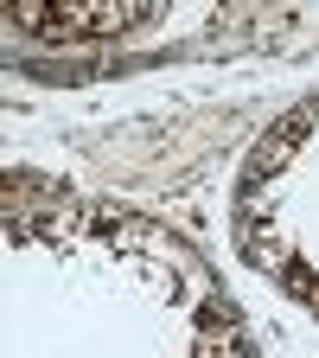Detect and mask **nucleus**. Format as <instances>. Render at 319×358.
<instances>
[{
  "instance_id": "obj_1",
  "label": "nucleus",
  "mask_w": 319,
  "mask_h": 358,
  "mask_svg": "<svg viewBox=\"0 0 319 358\" xmlns=\"http://www.w3.org/2000/svg\"><path fill=\"white\" fill-rule=\"evenodd\" d=\"M13 20L26 32H115L134 26L141 13H121V7H83V13H38V7H13Z\"/></svg>"
}]
</instances>
